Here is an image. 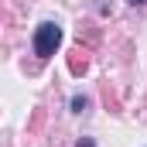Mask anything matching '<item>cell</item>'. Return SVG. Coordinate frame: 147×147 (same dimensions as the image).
<instances>
[{
	"label": "cell",
	"instance_id": "7a4b0ae2",
	"mask_svg": "<svg viewBox=\"0 0 147 147\" xmlns=\"http://www.w3.org/2000/svg\"><path fill=\"white\" fill-rule=\"evenodd\" d=\"M86 106H89V99H86V96H72V113H82Z\"/></svg>",
	"mask_w": 147,
	"mask_h": 147
},
{
	"label": "cell",
	"instance_id": "277c9868",
	"mask_svg": "<svg viewBox=\"0 0 147 147\" xmlns=\"http://www.w3.org/2000/svg\"><path fill=\"white\" fill-rule=\"evenodd\" d=\"M130 3H134V7H140V3H147V0H130Z\"/></svg>",
	"mask_w": 147,
	"mask_h": 147
},
{
	"label": "cell",
	"instance_id": "6da1fadb",
	"mask_svg": "<svg viewBox=\"0 0 147 147\" xmlns=\"http://www.w3.org/2000/svg\"><path fill=\"white\" fill-rule=\"evenodd\" d=\"M31 45H34V55H38V58H51V55L58 51V45H62V28H58L55 21L38 24V28H34V38H31Z\"/></svg>",
	"mask_w": 147,
	"mask_h": 147
},
{
	"label": "cell",
	"instance_id": "3957f363",
	"mask_svg": "<svg viewBox=\"0 0 147 147\" xmlns=\"http://www.w3.org/2000/svg\"><path fill=\"white\" fill-rule=\"evenodd\" d=\"M75 147H96V144H92V137H82V140H79Z\"/></svg>",
	"mask_w": 147,
	"mask_h": 147
}]
</instances>
